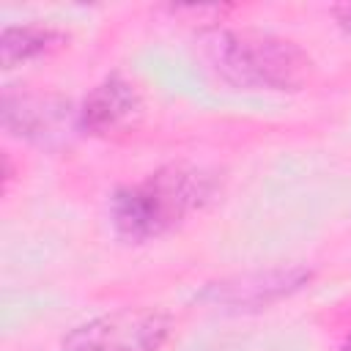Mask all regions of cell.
I'll list each match as a JSON object with an SVG mask.
<instances>
[{"label": "cell", "mask_w": 351, "mask_h": 351, "mask_svg": "<svg viewBox=\"0 0 351 351\" xmlns=\"http://www.w3.org/2000/svg\"><path fill=\"white\" fill-rule=\"evenodd\" d=\"M173 332V318L156 307H123L74 326L63 351H159Z\"/></svg>", "instance_id": "obj_3"}, {"label": "cell", "mask_w": 351, "mask_h": 351, "mask_svg": "<svg viewBox=\"0 0 351 351\" xmlns=\"http://www.w3.org/2000/svg\"><path fill=\"white\" fill-rule=\"evenodd\" d=\"M63 118V104L52 107L49 99L41 96H14L5 90L3 96V123L11 134L44 140L49 134H58Z\"/></svg>", "instance_id": "obj_6"}, {"label": "cell", "mask_w": 351, "mask_h": 351, "mask_svg": "<svg viewBox=\"0 0 351 351\" xmlns=\"http://www.w3.org/2000/svg\"><path fill=\"white\" fill-rule=\"evenodd\" d=\"M143 110V99L137 93V88L123 80L121 74H110L104 77L85 99L82 107L77 110L74 126L85 134H115L129 129L137 115Z\"/></svg>", "instance_id": "obj_5"}, {"label": "cell", "mask_w": 351, "mask_h": 351, "mask_svg": "<svg viewBox=\"0 0 351 351\" xmlns=\"http://www.w3.org/2000/svg\"><path fill=\"white\" fill-rule=\"evenodd\" d=\"M200 52L211 71L236 88L299 90L313 71V60L299 44L261 30H206Z\"/></svg>", "instance_id": "obj_2"}, {"label": "cell", "mask_w": 351, "mask_h": 351, "mask_svg": "<svg viewBox=\"0 0 351 351\" xmlns=\"http://www.w3.org/2000/svg\"><path fill=\"white\" fill-rule=\"evenodd\" d=\"M310 280L313 271L307 266H280V269L250 271L222 282H211L200 299L225 310H261L282 296L302 291Z\"/></svg>", "instance_id": "obj_4"}, {"label": "cell", "mask_w": 351, "mask_h": 351, "mask_svg": "<svg viewBox=\"0 0 351 351\" xmlns=\"http://www.w3.org/2000/svg\"><path fill=\"white\" fill-rule=\"evenodd\" d=\"M340 351H351V335L343 340V346H340Z\"/></svg>", "instance_id": "obj_10"}, {"label": "cell", "mask_w": 351, "mask_h": 351, "mask_svg": "<svg viewBox=\"0 0 351 351\" xmlns=\"http://www.w3.org/2000/svg\"><path fill=\"white\" fill-rule=\"evenodd\" d=\"M332 16L335 22L351 36V3H340V5H332Z\"/></svg>", "instance_id": "obj_9"}, {"label": "cell", "mask_w": 351, "mask_h": 351, "mask_svg": "<svg viewBox=\"0 0 351 351\" xmlns=\"http://www.w3.org/2000/svg\"><path fill=\"white\" fill-rule=\"evenodd\" d=\"M217 192L211 173L192 165H165L110 197L112 230L132 244L159 239L200 211Z\"/></svg>", "instance_id": "obj_1"}, {"label": "cell", "mask_w": 351, "mask_h": 351, "mask_svg": "<svg viewBox=\"0 0 351 351\" xmlns=\"http://www.w3.org/2000/svg\"><path fill=\"white\" fill-rule=\"evenodd\" d=\"M230 5H170L173 16H189L186 22H219Z\"/></svg>", "instance_id": "obj_8"}, {"label": "cell", "mask_w": 351, "mask_h": 351, "mask_svg": "<svg viewBox=\"0 0 351 351\" xmlns=\"http://www.w3.org/2000/svg\"><path fill=\"white\" fill-rule=\"evenodd\" d=\"M66 36L47 25H8L0 36V58L5 69H14L30 58L63 47Z\"/></svg>", "instance_id": "obj_7"}]
</instances>
